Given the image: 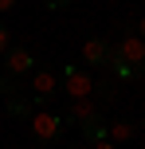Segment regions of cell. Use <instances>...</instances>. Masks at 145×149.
Wrapping results in <instances>:
<instances>
[{"label":"cell","instance_id":"cell-18","mask_svg":"<svg viewBox=\"0 0 145 149\" xmlns=\"http://www.w3.org/2000/svg\"><path fill=\"white\" fill-rule=\"evenodd\" d=\"M16 4V0H0V12H8V8H12Z\"/></svg>","mask_w":145,"mask_h":149},{"label":"cell","instance_id":"cell-16","mask_svg":"<svg viewBox=\"0 0 145 149\" xmlns=\"http://www.w3.org/2000/svg\"><path fill=\"white\" fill-rule=\"evenodd\" d=\"M137 39H141V43H145V16H141V20H137Z\"/></svg>","mask_w":145,"mask_h":149},{"label":"cell","instance_id":"cell-8","mask_svg":"<svg viewBox=\"0 0 145 149\" xmlns=\"http://www.w3.org/2000/svg\"><path fill=\"white\" fill-rule=\"evenodd\" d=\"M31 106H35V102H31V98H24V94H12V98H4V110H8V118H16V122H28L31 114H35Z\"/></svg>","mask_w":145,"mask_h":149},{"label":"cell","instance_id":"cell-5","mask_svg":"<svg viewBox=\"0 0 145 149\" xmlns=\"http://www.w3.org/2000/svg\"><path fill=\"white\" fill-rule=\"evenodd\" d=\"M0 59H4V74H12V79H20V74H31V71H35V55H31L24 43H8V51L0 55Z\"/></svg>","mask_w":145,"mask_h":149},{"label":"cell","instance_id":"cell-4","mask_svg":"<svg viewBox=\"0 0 145 149\" xmlns=\"http://www.w3.org/2000/svg\"><path fill=\"white\" fill-rule=\"evenodd\" d=\"M55 94H59V74L51 67H35L31 71V102L43 106V102H51Z\"/></svg>","mask_w":145,"mask_h":149},{"label":"cell","instance_id":"cell-14","mask_svg":"<svg viewBox=\"0 0 145 149\" xmlns=\"http://www.w3.org/2000/svg\"><path fill=\"white\" fill-rule=\"evenodd\" d=\"M8 43H12V36H8V24H4V20H0V55H4V51H8Z\"/></svg>","mask_w":145,"mask_h":149},{"label":"cell","instance_id":"cell-9","mask_svg":"<svg viewBox=\"0 0 145 149\" xmlns=\"http://www.w3.org/2000/svg\"><path fill=\"white\" fill-rule=\"evenodd\" d=\"M133 137H137V122H114V126H106V141H114V145H126Z\"/></svg>","mask_w":145,"mask_h":149},{"label":"cell","instance_id":"cell-12","mask_svg":"<svg viewBox=\"0 0 145 149\" xmlns=\"http://www.w3.org/2000/svg\"><path fill=\"white\" fill-rule=\"evenodd\" d=\"M0 94H4V98L20 94V79H12V74H0Z\"/></svg>","mask_w":145,"mask_h":149},{"label":"cell","instance_id":"cell-11","mask_svg":"<svg viewBox=\"0 0 145 149\" xmlns=\"http://www.w3.org/2000/svg\"><path fill=\"white\" fill-rule=\"evenodd\" d=\"M106 126H110V122L98 114V118L83 122V126H78V134H83V141H90V145H94V141H106Z\"/></svg>","mask_w":145,"mask_h":149},{"label":"cell","instance_id":"cell-1","mask_svg":"<svg viewBox=\"0 0 145 149\" xmlns=\"http://www.w3.org/2000/svg\"><path fill=\"white\" fill-rule=\"evenodd\" d=\"M28 122H31V137L39 145H55L63 137V130H67L63 126V114H51V110H35Z\"/></svg>","mask_w":145,"mask_h":149},{"label":"cell","instance_id":"cell-19","mask_svg":"<svg viewBox=\"0 0 145 149\" xmlns=\"http://www.w3.org/2000/svg\"><path fill=\"white\" fill-rule=\"evenodd\" d=\"M39 149H51V145H39Z\"/></svg>","mask_w":145,"mask_h":149},{"label":"cell","instance_id":"cell-13","mask_svg":"<svg viewBox=\"0 0 145 149\" xmlns=\"http://www.w3.org/2000/svg\"><path fill=\"white\" fill-rule=\"evenodd\" d=\"M110 71H114V79H133V67H126V63H118V59H110Z\"/></svg>","mask_w":145,"mask_h":149},{"label":"cell","instance_id":"cell-6","mask_svg":"<svg viewBox=\"0 0 145 149\" xmlns=\"http://www.w3.org/2000/svg\"><path fill=\"white\" fill-rule=\"evenodd\" d=\"M114 59V43L106 36H86L83 39V63L86 67H110Z\"/></svg>","mask_w":145,"mask_h":149},{"label":"cell","instance_id":"cell-15","mask_svg":"<svg viewBox=\"0 0 145 149\" xmlns=\"http://www.w3.org/2000/svg\"><path fill=\"white\" fill-rule=\"evenodd\" d=\"M43 4L51 8V12H63V8H71V4H75V0H43Z\"/></svg>","mask_w":145,"mask_h":149},{"label":"cell","instance_id":"cell-2","mask_svg":"<svg viewBox=\"0 0 145 149\" xmlns=\"http://www.w3.org/2000/svg\"><path fill=\"white\" fill-rule=\"evenodd\" d=\"M114 59L126 63V67H133L137 74H145V43L137 39V31H126V36L114 43Z\"/></svg>","mask_w":145,"mask_h":149},{"label":"cell","instance_id":"cell-7","mask_svg":"<svg viewBox=\"0 0 145 149\" xmlns=\"http://www.w3.org/2000/svg\"><path fill=\"white\" fill-rule=\"evenodd\" d=\"M98 106H94V98H75L71 102V110L63 114V126H83V122H90V118H98Z\"/></svg>","mask_w":145,"mask_h":149},{"label":"cell","instance_id":"cell-3","mask_svg":"<svg viewBox=\"0 0 145 149\" xmlns=\"http://www.w3.org/2000/svg\"><path fill=\"white\" fill-rule=\"evenodd\" d=\"M90 86H94V79L83 67H75V63H67V67L59 71V90L71 94V102H75V98H90Z\"/></svg>","mask_w":145,"mask_h":149},{"label":"cell","instance_id":"cell-10","mask_svg":"<svg viewBox=\"0 0 145 149\" xmlns=\"http://www.w3.org/2000/svg\"><path fill=\"white\" fill-rule=\"evenodd\" d=\"M90 98H94V106H98V110H102V106H110V102L118 98V82H114V79L94 82V86H90Z\"/></svg>","mask_w":145,"mask_h":149},{"label":"cell","instance_id":"cell-17","mask_svg":"<svg viewBox=\"0 0 145 149\" xmlns=\"http://www.w3.org/2000/svg\"><path fill=\"white\" fill-rule=\"evenodd\" d=\"M90 149H118V145H114V141H94Z\"/></svg>","mask_w":145,"mask_h":149}]
</instances>
